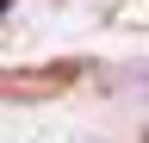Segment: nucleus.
<instances>
[{"label": "nucleus", "instance_id": "f257e3e1", "mask_svg": "<svg viewBox=\"0 0 149 143\" xmlns=\"http://www.w3.org/2000/svg\"><path fill=\"white\" fill-rule=\"evenodd\" d=\"M143 143H149V137H143Z\"/></svg>", "mask_w": 149, "mask_h": 143}]
</instances>
